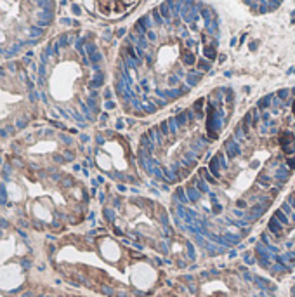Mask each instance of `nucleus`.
Returning a JSON list of instances; mask_svg holds the SVG:
<instances>
[{
    "instance_id": "2",
    "label": "nucleus",
    "mask_w": 295,
    "mask_h": 297,
    "mask_svg": "<svg viewBox=\"0 0 295 297\" xmlns=\"http://www.w3.org/2000/svg\"><path fill=\"white\" fill-rule=\"evenodd\" d=\"M0 203H5V188L0 186Z\"/></svg>"
},
{
    "instance_id": "3",
    "label": "nucleus",
    "mask_w": 295,
    "mask_h": 297,
    "mask_svg": "<svg viewBox=\"0 0 295 297\" xmlns=\"http://www.w3.org/2000/svg\"><path fill=\"white\" fill-rule=\"evenodd\" d=\"M21 297H35V295H33V294H31V292H26L25 295H21Z\"/></svg>"
},
{
    "instance_id": "1",
    "label": "nucleus",
    "mask_w": 295,
    "mask_h": 297,
    "mask_svg": "<svg viewBox=\"0 0 295 297\" xmlns=\"http://www.w3.org/2000/svg\"><path fill=\"white\" fill-rule=\"evenodd\" d=\"M136 2L137 0H97V5L104 16H115L129 11L130 7L136 5Z\"/></svg>"
}]
</instances>
